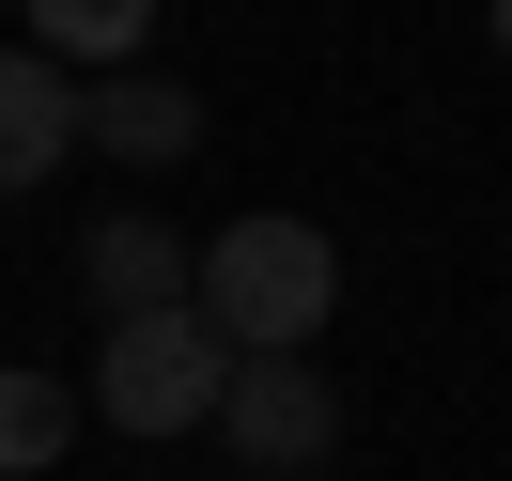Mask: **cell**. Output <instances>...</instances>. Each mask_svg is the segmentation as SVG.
Returning a JSON list of instances; mask_svg holds the SVG:
<instances>
[{"mask_svg": "<svg viewBox=\"0 0 512 481\" xmlns=\"http://www.w3.org/2000/svg\"><path fill=\"white\" fill-rule=\"evenodd\" d=\"M497 63H512V0H497Z\"/></svg>", "mask_w": 512, "mask_h": 481, "instance_id": "9", "label": "cell"}, {"mask_svg": "<svg viewBox=\"0 0 512 481\" xmlns=\"http://www.w3.org/2000/svg\"><path fill=\"white\" fill-rule=\"evenodd\" d=\"M94 419V388H63V373H0V481H32V466H63V435Z\"/></svg>", "mask_w": 512, "mask_h": 481, "instance_id": "7", "label": "cell"}, {"mask_svg": "<svg viewBox=\"0 0 512 481\" xmlns=\"http://www.w3.org/2000/svg\"><path fill=\"white\" fill-rule=\"evenodd\" d=\"M218 388H233V342L202 311H125L94 342V419L140 435V450L156 435H218Z\"/></svg>", "mask_w": 512, "mask_h": 481, "instance_id": "2", "label": "cell"}, {"mask_svg": "<svg viewBox=\"0 0 512 481\" xmlns=\"http://www.w3.org/2000/svg\"><path fill=\"white\" fill-rule=\"evenodd\" d=\"M78 280H94L109 326H125V311H187L202 249H187V233H156V218H94V233H78Z\"/></svg>", "mask_w": 512, "mask_h": 481, "instance_id": "5", "label": "cell"}, {"mask_svg": "<svg viewBox=\"0 0 512 481\" xmlns=\"http://www.w3.org/2000/svg\"><path fill=\"white\" fill-rule=\"evenodd\" d=\"M78 63H47V47H0V202H32L47 171L78 156Z\"/></svg>", "mask_w": 512, "mask_h": 481, "instance_id": "4", "label": "cell"}, {"mask_svg": "<svg viewBox=\"0 0 512 481\" xmlns=\"http://www.w3.org/2000/svg\"><path fill=\"white\" fill-rule=\"evenodd\" d=\"M78 125H94V156H125V171L202 156V94H187V78H125V63H109L94 94H78Z\"/></svg>", "mask_w": 512, "mask_h": 481, "instance_id": "6", "label": "cell"}, {"mask_svg": "<svg viewBox=\"0 0 512 481\" xmlns=\"http://www.w3.org/2000/svg\"><path fill=\"white\" fill-rule=\"evenodd\" d=\"M140 32H156V0H32L47 63H140Z\"/></svg>", "mask_w": 512, "mask_h": 481, "instance_id": "8", "label": "cell"}, {"mask_svg": "<svg viewBox=\"0 0 512 481\" xmlns=\"http://www.w3.org/2000/svg\"><path fill=\"white\" fill-rule=\"evenodd\" d=\"M187 311L218 326L233 357H311L326 311H342V249H326L311 218H233V233H202Z\"/></svg>", "mask_w": 512, "mask_h": 481, "instance_id": "1", "label": "cell"}, {"mask_svg": "<svg viewBox=\"0 0 512 481\" xmlns=\"http://www.w3.org/2000/svg\"><path fill=\"white\" fill-rule=\"evenodd\" d=\"M218 435H233V466L295 481V466H326V450H342V388H326L311 357H233V388H218Z\"/></svg>", "mask_w": 512, "mask_h": 481, "instance_id": "3", "label": "cell"}]
</instances>
